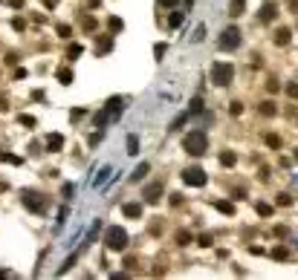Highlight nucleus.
<instances>
[{"mask_svg": "<svg viewBox=\"0 0 298 280\" xmlns=\"http://www.w3.org/2000/svg\"><path fill=\"white\" fill-rule=\"evenodd\" d=\"M110 240H113V243H110V245H113V248H119V245H125V234L113 231V234H110Z\"/></svg>", "mask_w": 298, "mask_h": 280, "instance_id": "1", "label": "nucleus"}]
</instances>
